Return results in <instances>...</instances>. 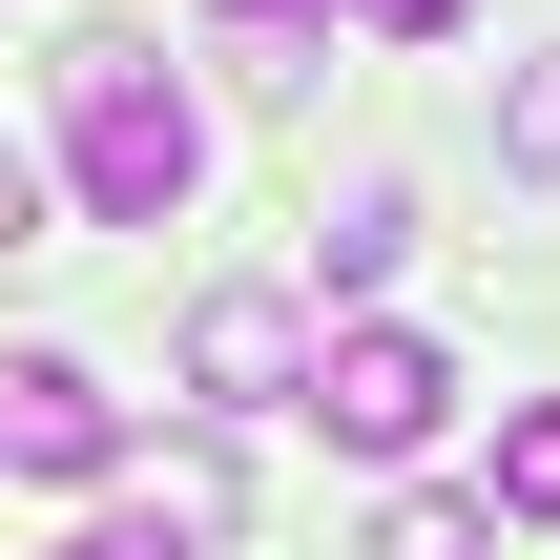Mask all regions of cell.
Returning <instances> with one entry per match:
<instances>
[{
    "label": "cell",
    "instance_id": "obj_2",
    "mask_svg": "<svg viewBox=\"0 0 560 560\" xmlns=\"http://www.w3.org/2000/svg\"><path fill=\"white\" fill-rule=\"evenodd\" d=\"M436 416H457V353H436V332L353 312V332L312 353V436H332V457H436Z\"/></svg>",
    "mask_w": 560,
    "mask_h": 560
},
{
    "label": "cell",
    "instance_id": "obj_9",
    "mask_svg": "<svg viewBox=\"0 0 560 560\" xmlns=\"http://www.w3.org/2000/svg\"><path fill=\"white\" fill-rule=\"evenodd\" d=\"M374 560H499V499H395Z\"/></svg>",
    "mask_w": 560,
    "mask_h": 560
},
{
    "label": "cell",
    "instance_id": "obj_12",
    "mask_svg": "<svg viewBox=\"0 0 560 560\" xmlns=\"http://www.w3.org/2000/svg\"><path fill=\"white\" fill-rule=\"evenodd\" d=\"M0 249H42V166L21 145H0Z\"/></svg>",
    "mask_w": 560,
    "mask_h": 560
},
{
    "label": "cell",
    "instance_id": "obj_6",
    "mask_svg": "<svg viewBox=\"0 0 560 560\" xmlns=\"http://www.w3.org/2000/svg\"><path fill=\"white\" fill-rule=\"evenodd\" d=\"M229 83H249V104H312V83H332V42H312L291 0H229Z\"/></svg>",
    "mask_w": 560,
    "mask_h": 560
},
{
    "label": "cell",
    "instance_id": "obj_3",
    "mask_svg": "<svg viewBox=\"0 0 560 560\" xmlns=\"http://www.w3.org/2000/svg\"><path fill=\"white\" fill-rule=\"evenodd\" d=\"M187 416H312V312L291 291H208L187 312Z\"/></svg>",
    "mask_w": 560,
    "mask_h": 560
},
{
    "label": "cell",
    "instance_id": "obj_1",
    "mask_svg": "<svg viewBox=\"0 0 560 560\" xmlns=\"http://www.w3.org/2000/svg\"><path fill=\"white\" fill-rule=\"evenodd\" d=\"M62 187H83V229H166L208 187V125L145 42H62Z\"/></svg>",
    "mask_w": 560,
    "mask_h": 560
},
{
    "label": "cell",
    "instance_id": "obj_8",
    "mask_svg": "<svg viewBox=\"0 0 560 560\" xmlns=\"http://www.w3.org/2000/svg\"><path fill=\"white\" fill-rule=\"evenodd\" d=\"M478 499H499V520H560V395L499 416V478H478Z\"/></svg>",
    "mask_w": 560,
    "mask_h": 560
},
{
    "label": "cell",
    "instance_id": "obj_4",
    "mask_svg": "<svg viewBox=\"0 0 560 560\" xmlns=\"http://www.w3.org/2000/svg\"><path fill=\"white\" fill-rule=\"evenodd\" d=\"M0 478H125V395L83 353H0Z\"/></svg>",
    "mask_w": 560,
    "mask_h": 560
},
{
    "label": "cell",
    "instance_id": "obj_11",
    "mask_svg": "<svg viewBox=\"0 0 560 560\" xmlns=\"http://www.w3.org/2000/svg\"><path fill=\"white\" fill-rule=\"evenodd\" d=\"M42 560H166V520H83V540H42Z\"/></svg>",
    "mask_w": 560,
    "mask_h": 560
},
{
    "label": "cell",
    "instance_id": "obj_10",
    "mask_svg": "<svg viewBox=\"0 0 560 560\" xmlns=\"http://www.w3.org/2000/svg\"><path fill=\"white\" fill-rule=\"evenodd\" d=\"M229 520H249V478H229V457L187 436V457H166V540H229Z\"/></svg>",
    "mask_w": 560,
    "mask_h": 560
},
{
    "label": "cell",
    "instance_id": "obj_13",
    "mask_svg": "<svg viewBox=\"0 0 560 560\" xmlns=\"http://www.w3.org/2000/svg\"><path fill=\"white\" fill-rule=\"evenodd\" d=\"M353 21H374V42H436V21H457V0H353Z\"/></svg>",
    "mask_w": 560,
    "mask_h": 560
},
{
    "label": "cell",
    "instance_id": "obj_7",
    "mask_svg": "<svg viewBox=\"0 0 560 560\" xmlns=\"http://www.w3.org/2000/svg\"><path fill=\"white\" fill-rule=\"evenodd\" d=\"M499 166L560 208V42H540V62H499Z\"/></svg>",
    "mask_w": 560,
    "mask_h": 560
},
{
    "label": "cell",
    "instance_id": "obj_5",
    "mask_svg": "<svg viewBox=\"0 0 560 560\" xmlns=\"http://www.w3.org/2000/svg\"><path fill=\"white\" fill-rule=\"evenodd\" d=\"M395 270H416V187H332V208H312V291H353V312H374Z\"/></svg>",
    "mask_w": 560,
    "mask_h": 560
},
{
    "label": "cell",
    "instance_id": "obj_14",
    "mask_svg": "<svg viewBox=\"0 0 560 560\" xmlns=\"http://www.w3.org/2000/svg\"><path fill=\"white\" fill-rule=\"evenodd\" d=\"M291 21H312V0H291Z\"/></svg>",
    "mask_w": 560,
    "mask_h": 560
}]
</instances>
